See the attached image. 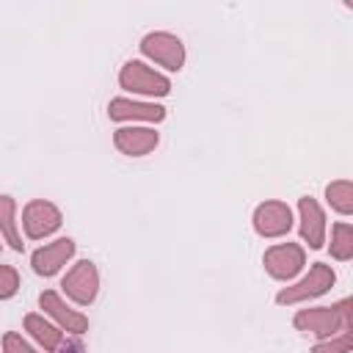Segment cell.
<instances>
[{"label":"cell","instance_id":"6da1fadb","mask_svg":"<svg viewBox=\"0 0 353 353\" xmlns=\"http://www.w3.org/2000/svg\"><path fill=\"white\" fill-rule=\"evenodd\" d=\"M69 251H72V243L69 240H61V245H55V248H47V251H39L36 254V270L39 273H52L55 268H58V259L66 254L69 256Z\"/></svg>","mask_w":353,"mask_h":353}]
</instances>
